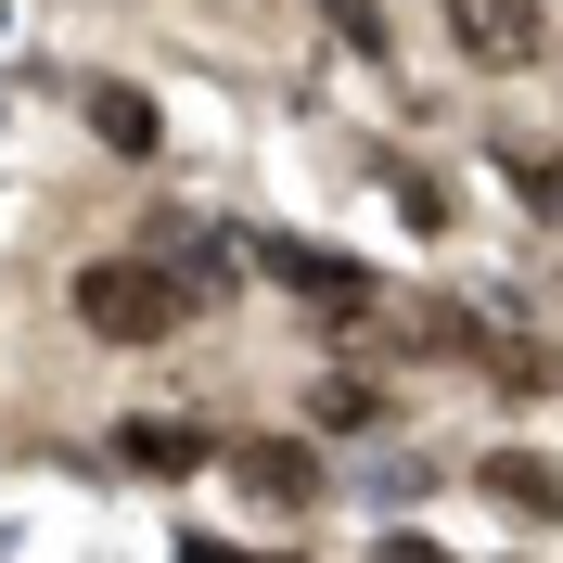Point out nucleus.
<instances>
[{
	"label": "nucleus",
	"instance_id": "nucleus-1",
	"mask_svg": "<svg viewBox=\"0 0 563 563\" xmlns=\"http://www.w3.org/2000/svg\"><path fill=\"white\" fill-rule=\"evenodd\" d=\"M77 320L103 346H179L192 333V295L167 282V256H90L77 269Z\"/></svg>",
	"mask_w": 563,
	"mask_h": 563
},
{
	"label": "nucleus",
	"instance_id": "nucleus-2",
	"mask_svg": "<svg viewBox=\"0 0 563 563\" xmlns=\"http://www.w3.org/2000/svg\"><path fill=\"white\" fill-rule=\"evenodd\" d=\"M256 269H269L282 295L333 308V320H372V308H385V282L358 269V256H333V244H282V231H269V244H256Z\"/></svg>",
	"mask_w": 563,
	"mask_h": 563
},
{
	"label": "nucleus",
	"instance_id": "nucleus-3",
	"mask_svg": "<svg viewBox=\"0 0 563 563\" xmlns=\"http://www.w3.org/2000/svg\"><path fill=\"white\" fill-rule=\"evenodd\" d=\"M449 38H461V65H538L551 52L538 0H449Z\"/></svg>",
	"mask_w": 563,
	"mask_h": 563
},
{
	"label": "nucleus",
	"instance_id": "nucleus-4",
	"mask_svg": "<svg viewBox=\"0 0 563 563\" xmlns=\"http://www.w3.org/2000/svg\"><path fill=\"white\" fill-rule=\"evenodd\" d=\"M154 256H167V282H179V295H192V308H218V295L244 282V256L218 244L206 218H154Z\"/></svg>",
	"mask_w": 563,
	"mask_h": 563
},
{
	"label": "nucleus",
	"instance_id": "nucleus-5",
	"mask_svg": "<svg viewBox=\"0 0 563 563\" xmlns=\"http://www.w3.org/2000/svg\"><path fill=\"white\" fill-rule=\"evenodd\" d=\"M115 461H129V474H206L218 435H206V422H179V410H141V422H115Z\"/></svg>",
	"mask_w": 563,
	"mask_h": 563
},
{
	"label": "nucleus",
	"instance_id": "nucleus-6",
	"mask_svg": "<svg viewBox=\"0 0 563 563\" xmlns=\"http://www.w3.org/2000/svg\"><path fill=\"white\" fill-rule=\"evenodd\" d=\"M218 461H231V487H244V499H269V512H295V499L320 487V461L295 449V435H244V449H218Z\"/></svg>",
	"mask_w": 563,
	"mask_h": 563
},
{
	"label": "nucleus",
	"instance_id": "nucleus-7",
	"mask_svg": "<svg viewBox=\"0 0 563 563\" xmlns=\"http://www.w3.org/2000/svg\"><path fill=\"white\" fill-rule=\"evenodd\" d=\"M90 129H103L115 154H154V141H167V129H154V103H141L129 77H103V90H90Z\"/></svg>",
	"mask_w": 563,
	"mask_h": 563
},
{
	"label": "nucleus",
	"instance_id": "nucleus-8",
	"mask_svg": "<svg viewBox=\"0 0 563 563\" xmlns=\"http://www.w3.org/2000/svg\"><path fill=\"white\" fill-rule=\"evenodd\" d=\"M487 499H526V512H563V474H551V461H526V449H499V461H487Z\"/></svg>",
	"mask_w": 563,
	"mask_h": 563
},
{
	"label": "nucleus",
	"instance_id": "nucleus-9",
	"mask_svg": "<svg viewBox=\"0 0 563 563\" xmlns=\"http://www.w3.org/2000/svg\"><path fill=\"white\" fill-rule=\"evenodd\" d=\"M320 13H333V38H346V52H372V65H385V52H397L385 0H320Z\"/></svg>",
	"mask_w": 563,
	"mask_h": 563
},
{
	"label": "nucleus",
	"instance_id": "nucleus-10",
	"mask_svg": "<svg viewBox=\"0 0 563 563\" xmlns=\"http://www.w3.org/2000/svg\"><path fill=\"white\" fill-rule=\"evenodd\" d=\"M499 167H512V192H526L538 218H563V154H499Z\"/></svg>",
	"mask_w": 563,
	"mask_h": 563
},
{
	"label": "nucleus",
	"instance_id": "nucleus-11",
	"mask_svg": "<svg viewBox=\"0 0 563 563\" xmlns=\"http://www.w3.org/2000/svg\"><path fill=\"white\" fill-rule=\"evenodd\" d=\"M372 563H449V551H435V538H385Z\"/></svg>",
	"mask_w": 563,
	"mask_h": 563
},
{
	"label": "nucleus",
	"instance_id": "nucleus-12",
	"mask_svg": "<svg viewBox=\"0 0 563 563\" xmlns=\"http://www.w3.org/2000/svg\"><path fill=\"white\" fill-rule=\"evenodd\" d=\"M179 563H231V551H218V538H179Z\"/></svg>",
	"mask_w": 563,
	"mask_h": 563
}]
</instances>
